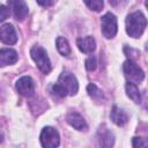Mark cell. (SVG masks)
I'll use <instances>...</instances> for the list:
<instances>
[{
	"mask_svg": "<svg viewBox=\"0 0 148 148\" xmlns=\"http://www.w3.org/2000/svg\"><path fill=\"white\" fill-rule=\"evenodd\" d=\"M125 0H109V2L113 6V7H118L121 5V2H124Z\"/></svg>",
	"mask_w": 148,
	"mask_h": 148,
	"instance_id": "cell-23",
	"label": "cell"
},
{
	"mask_svg": "<svg viewBox=\"0 0 148 148\" xmlns=\"http://www.w3.org/2000/svg\"><path fill=\"white\" fill-rule=\"evenodd\" d=\"M2 138H3V136H2V134L0 133V142H2Z\"/></svg>",
	"mask_w": 148,
	"mask_h": 148,
	"instance_id": "cell-24",
	"label": "cell"
},
{
	"mask_svg": "<svg viewBox=\"0 0 148 148\" xmlns=\"http://www.w3.org/2000/svg\"><path fill=\"white\" fill-rule=\"evenodd\" d=\"M86 68L88 69V71H95V68H96V65H97V62H96V58L95 57H89L87 60H86Z\"/></svg>",
	"mask_w": 148,
	"mask_h": 148,
	"instance_id": "cell-20",
	"label": "cell"
},
{
	"mask_svg": "<svg viewBox=\"0 0 148 148\" xmlns=\"http://www.w3.org/2000/svg\"><path fill=\"white\" fill-rule=\"evenodd\" d=\"M37 2L43 7H49L53 3V0H37Z\"/></svg>",
	"mask_w": 148,
	"mask_h": 148,
	"instance_id": "cell-22",
	"label": "cell"
},
{
	"mask_svg": "<svg viewBox=\"0 0 148 148\" xmlns=\"http://www.w3.org/2000/svg\"><path fill=\"white\" fill-rule=\"evenodd\" d=\"M52 92L59 97H65L67 95H75L79 90V83L76 77L69 72H62L58 79V82L52 86Z\"/></svg>",
	"mask_w": 148,
	"mask_h": 148,
	"instance_id": "cell-1",
	"label": "cell"
},
{
	"mask_svg": "<svg viewBox=\"0 0 148 148\" xmlns=\"http://www.w3.org/2000/svg\"><path fill=\"white\" fill-rule=\"evenodd\" d=\"M18 57L15 50L13 49H1L0 50V67L13 65L17 61Z\"/></svg>",
	"mask_w": 148,
	"mask_h": 148,
	"instance_id": "cell-11",
	"label": "cell"
},
{
	"mask_svg": "<svg viewBox=\"0 0 148 148\" xmlns=\"http://www.w3.org/2000/svg\"><path fill=\"white\" fill-rule=\"evenodd\" d=\"M57 49L59 51L60 54L67 57L71 54V46H69V43L66 38L64 37H58L57 38Z\"/></svg>",
	"mask_w": 148,
	"mask_h": 148,
	"instance_id": "cell-16",
	"label": "cell"
},
{
	"mask_svg": "<svg viewBox=\"0 0 148 148\" xmlns=\"http://www.w3.org/2000/svg\"><path fill=\"white\" fill-rule=\"evenodd\" d=\"M147 25V20L141 12H134L126 17V32L133 37L139 38Z\"/></svg>",
	"mask_w": 148,
	"mask_h": 148,
	"instance_id": "cell-2",
	"label": "cell"
},
{
	"mask_svg": "<svg viewBox=\"0 0 148 148\" xmlns=\"http://www.w3.org/2000/svg\"><path fill=\"white\" fill-rule=\"evenodd\" d=\"M84 3L91 9V10H95V12H99L102 10L103 8V0H83Z\"/></svg>",
	"mask_w": 148,
	"mask_h": 148,
	"instance_id": "cell-18",
	"label": "cell"
},
{
	"mask_svg": "<svg viewBox=\"0 0 148 148\" xmlns=\"http://www.w3.org/2000/svg\"><path fill=\"white\" fill-rule=\"evenodd\" d=\"M123 69H124L125 76L132 83H140L145 79L143 71L133 60H126L124 62V65H123Z\"/></svg>",
	"mask_w": 148,
	"mask_h": 148,
	"instance_id": "cell-4",
	"label": "cell"
},
{
	"mask_svg": "<svg viewBox=\"0 0 148 148\" xmlns=\"http://www.w3.org/2000/svg\"><path fill=\"white\" fill-rule=\"evenodd\" d=\"M126 94L133 102H135V103L141 102V94H140L138 87L135 86V83H132V82L126 83Z\"/></svg>",
	"mask_w": 148,
	"mask_h": 148,
	"instance_id": "cell-15",
	"label": "cell"
},
{
	"mask_svg": "<svg viewBox=\"0 0 148 148\" xmlns=\"http://www.w3.org/2000/svg\"><path fill=\"white\" fill-rule=\"evenodd\" d=\"M110 118H111V120L116 124V125H118V126H124L126 123H127V120H128V117H127V114L125 113V111H123L121 109H119L118 106H113L112 108V110H111V113H110Z\"/></svg>",
	"mask_w": 148,
	"mask_h": 148,
	"instance_id": "cell-14",
	"label": "cell"
},
{
	"mask_svg": "<svg viewBox=\"0 0 148 148\" xmlns=\"http://www.w3.org/2000/svg\"><path fill=\"white\" fill-rule=\"evenodd\" d=\"M30 56H31L32 60L35 61V64L37 65V67L44 74H49L51 72V62H50L46 51L43 47L37 46V45L32 46L30 50Z\"/></svg>",
	"mask_w": 148,
	"mask_h": 148,
	"instance_id": "cell-3",
	"label": "cell"
},
{
	"mask_svg": "<svg viewBox=\"0 0 148 148\" xmlns=\"http://www.w3.org/2000/svg\"><path fill=\"white\" fill-rule=\"evenodd\" d=\"M87 91H88L89 96L92 97L95 101H97V102H102V101H104V95H103L102 90L98 89V87H97L96 84H94V83L88 84V87H87Z\"/></svg>",
	"mask_w": 148,
	"mask_h": 148,
	"instance_id": "cell-17",
	"label": "cell"
},
{
	"mask_svg": "<svg viewBox=\"0 0 148 148\" xmlns=\"http://www.w3.org/2000/svg\"><path fill=\"white\" fill-rule=\"evenodd\" d=\"M9 8L13 12L14 17L17 21H22L28 15V6L24 0H8Z\"/></svg>",
	"mask_w": 148,
	"mask_h": 148,
	"instance_id": "cell-8",
	"label": "cell"
},
{
	"mask_svg": "<svg viewBox=\"0 0 148 148\" xmlns=\"http://www.w3.org/2000/svg\"><path fill=\"white\" fill-rule=\"evenodd\" d=\"M16 90L20 95L29 97L35 91V83L30 76H22L16 81Z\"/></svg>",
	"mask_w": 148,
	"mask_h": 148,
	"instance_id": "cell-7",
	"label": "cell"
},
{
	"mask_svg": "<svg viewBox=\"0 0 148 148\" xmlns=\"http://www.w3.org/2000/svg\"><path fill=\"white\" fill-rule=\"evenodd\" d=\"M8 16H9V8L3 5H0V22L5 21Z\"/></svg>",
	"mask_w": 148,
	"mask_h": 148,
	"instance_id": "cell-21",
	"label": "cell"
},
{
	"mask_svg": "<svg viewBox=\"0 0 148 148\" xmlns=\"http://www.w3.org/2000/svg\"><path fill=\"white\" fill-rule=\"evenodd\" d=\"M40 143L45 148H56L60 143L59 133L53 127H44L40 133Z\"/></svg>",
	"mask_w": 148,
	"mask_h": 148,
	"instance_id": "cell-5",
	"label": "cell"
},
{
	"mask_svg": "<svg viewBox=\"0 0 148 148\" xmlns=\"http://www.w3.org/2000/svg\"><path fill=\"white\" fill-rule=\"evenodd\" d=\"M132 146L133 147H147L148 146V142L146 139H142V138H133L132 140Z\"/></svg>",
	"mask_w": 148,
	"mask_h": 148,
	"instance_id": "cell-19",
	"label": "cell"
},
{
	"mask_svg": "<svg viewBox=\"0 0 148 148\" xmlns=\"http://www.w3.org/2000/svg\"><path fill=\"white\" fill-rule=\"evenodd\" d=\"M101 24H102V34L106 38H112L116 36L118 27H117V18L113 14L106 13L105 15L102 16L101 18Z\"/></svg>",
	"mask_w": 148,
	"mask_h": 148,
	"instance_id": "cell-6",
	"label": "cell"
},
{
	"mask_svg": "<svg viewBox=\"0 0 148 148\" xmlns=\"http://www.w3.org/2000/svg\"><path fill=\"white\" fill-rule=\"evenodd\" d=\"M76 45L79 47V50L83 53H91L95 47H96V42L91 36H86V37H81L77 38L76 40Z\"/></svg>",
	"mask_w": 148,
	"mask_h": 148,
	"instance_id": "cell-12",
	"label": "cell"
},
{
	"mask_svg": "<svg viewBox=\"0 0 148 148\" xmlns=\"http://www.w3.org/2000/svg\"><path fill=\"white\" fill-rule=\"evenodd\" d=\"M97 138H98V143L102 147H112L114 143L113 134L106 128H101L97 133Z\"/></svg>",
	"mask_w": 148,
	"mask_h": 148,
	"instance_id": "cell-13",
	"label": "cell"
},
{
	"mask_svg": "<svg viewBox=\"0 0 148 148\" xmlns=\"http://www.w3.org/2000/svg\"><path fill=\"white\" fill-rule=\"evenodd\" d=\"M66 120H67V123L72 127H74L77 131H87V128H88V125H87L86 120L77 112H71V113H68L67 117H66Z\"/></svg>",
	"mask_w": 148,
	"mask_h": 148,
	"instance_id": "cell-10",
	"label": "cell"
},
{
	"mask_svg": "<svg viewBox=\"0 0 148 148\" xmlns=\"http://www.w3.org/2000/svg\"><path fill=\"white\" fill-rule=\"evenodd\" d=\"M0 40L7 45H13L17 42V35L12 24L6 23L0 27Z\"/></svg>",
	"mask_w": 148,
	"mask_h": 148,
	"instance_id": "cell-9",
	"label": "cell"
}]
</instances>
